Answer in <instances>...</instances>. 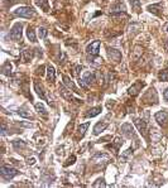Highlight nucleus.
<instances>
[{
	"instance_id": "f257e3e1",
	"label": "nucleus",
	"mask_w": 168,
	"mask_h": 188,
	"mask_svg": "<svg viewBox=\"0 0 168 188\" xmlns=\"http://www.w3.org/2000/svg\"><path fill=\"white\" fill-rule=\"evenodd\" d=\"M13 13H14V15L20 17V18H27V19H30V18L35 17V10L30 7H19Z\"/></svg>"
},
{
	"instance_id": "f03ea898",
	"label": "nucleus",
	"mask_w": 168,
	"mask_h": 188,
	"mask_svg": "<svg viewBox=\"0 0 168 188\" xmlns=\"http://www.w3.org/2000/svg\"><path fill=\"white\" fill-rule=\"evenodd\" d=\"M95 73L91 72V71H86L83 73V76L78 80V85L82 87V88H87L90 85L95 81Z\"/></svg>"
},
{
	"instance_id": "7ed1b4c3",
	"label": "nucleus",
	"mask_w": 168,
	"mask_h": 188,
	"mask_svg": "<svg viewBox=\"0 0 168 188\" xmlns=\"http://www.w3.org/2000/svg\"><path fill=\"white\" fill-rule=\"evenodd\" d=\"M127 12V7H125V4L119 0V1L114 3L113 5L110 8V15L111 17H118V15H121V14H125Z\"/></svg>"
},
{
	"instance_id": "20e7f679",
	"label": "nucleus",
	"mask_w": 168,
	"mask_h": 188,
	"mask_svg": "<svg viewBox=\"0 0 168 188\" xmlns=\"http://www.w3.org/2000/svg\"><path fill=\"white\" fill-rule=\"evenodd\" d=\"M0 173H1L3 178H5L7 181H9V179H12V178L15 177L19 172H18L15 168H13V167H9V166H1V168H0Z\"/></svg>"
},
{
	"instance_id": "39448f33",
	"label": "nucleus",
	"mask_w": 168,
	"mask_h": 188,
	"mask_svg": "<svg viewBox=\"0 0 168 188\" xmlns=\"http://www.w3.org/2000/svg\"><path fill=\"white\" fill-rule=\"evenodd\" d=\"M22 29H23L22 23H15V24L13 25L12 30H10V38L13 40H15V42H19L22 39V34H23Z\"/></svg>"
},
{
	"instance_id": "423d86ee",
	"label": "nucleus",
	"mask_w": 168,
	"mask_h": 188,
	"mask_svg": "<svg viewBox=\"0 0 168 188\" xmlns=\"http://www.w3.org/2000/svg\"><path fill=\"white\" fill-rule=\"evenodd\" d=\"M99 51H100V40L91 42V43L86 47L87 54H91V56H94V57H96V56L99 54Z\"/></svg>"
},
{
	"instance_id": "0eeeda50",
	"label": "nucleus",
	"mask_w": 168,
	"mask_h": 188,
	"mask_svg": "<svg viewBox=\"0 0 168 188\" xmlns=\"http://www.w3.org/2000/svg\"><path fill=\"white\" fill-rule=\"evenodd\" d=\"M154 119L161 126H166L168 124V112L167 111H158L154 115Z\"/></svg>"
},
{
	"instance_id": "6e6552de",
	"label": "nucleus",
	"mask_w": 168,
	"mask_h": 188,
	"mask_svg": "<svg viewBox=\"0 0 168 188\" xmlns=\"http://www.w3.org/2000/svg\"><path fill=\"white\" fill-rule=\"evenodd\" d=\"M121 133H123L124 136H127V138H134L135 136V131H134V128L132 124L129 123H125L121 125Z\"/></svg>"
},
{
	"instance_id": "1a4fd4ad",
	"label": "nucleus",
	"mask_w": 168,
	"mask_h": 188,
	"mask_svg": "<svg viewBox=\"0 0 168 188\" xmlns=\"http://www.w3.org/2000/svg\"><path fill=\"white\" fill-rule=\"evenodd\" d=\"M121 145H123V139H121L120 136H118V138H115L114 143H111V144H109V145H106V148L110 149L114 154H118L119 148L121 147Z\"/></svg>"
},
{
	"instance_id": "9d476101",
	"label": "nucleus",
	"mask_w": 168,
	"mask_h": 188,
	"mask_svg": "<svg viewBox=\"0 0 168 188\" xmlns=\"http://www.w3.org/2000/svg\"><path fill=\"white\" fill-rule=\"evenodd\" d=\"M134 124L135 126L138 128L139 130V133H140L143 136H147V124H146V121H143L142 119H134Z\"/></svg>"
},
{
	"instance_id": "9b49d317",
	"label": "nucleus",
	"mask_w": 168,
	"mask_h": 188,
	"mask_svg": "<svg viewBox=\"0 0 168 188\" xmlns=\"http://www.w3.org/2000/svg\"><path fill=\"white\" fill-rule=\"evenodd\" d=\"M108 56L111 61H114V62H119L121 59V53L120 51L115 49V48H108Z\"/></svg>"
},
{
	"instance_id": "f8f14e48",
	"label": "nucleus",
	"mask_w": 168,
	"mask_h": 188,
	"mask_svg": "<svg viewBox=\"0 0 168 188\" xmlns=\"http://www.w3.org/2000/svg\"><path fill=\"white\" fill-rule=\"evenodd\" d=\"M62 78H63V83H64V86H66V87H68L70 90H72L73 92H76V93L80 92V91H78V88H77V86L73 83V81H72V80L68 76L63 74V77H62Z\"/></svg>"
},
{
	"instance_id": "ddd939ff",
	"label": "nucleus",
	"mask_w": 168,
	"mask_h": 188,
	"mask_svg": "<svg viewBox=\"0 0 168 188\" xmlns=\"http://www.w3.org/2000/svg\"><path fill=\"white\" fill-rule=\"evenodd\" d=\"M142 87H143V83H142V82L134 83L133 86H130V87L128 88V93H129L130 96H137L138 93H139V91L142 90Z\"/></svg>"
},
{
	"instance_id": "4468645a",
	"label": "nucleus",
	"mask_w": 168,
	"mask_h": 188,
	"mask_svg": "<svg viewBox=\"0 0 168 188\" xmlns=\"http://www.w3.org/2000/svg\"><path fill=\"white\" fill-rule=\"evenodd\" d=\"M109 126V121H101V123H97L95 126H94V135H99L101 131H104L106 128Z\"/></svg>"
},
{
	"instance_id": "2eb2a0df",
	"label": "nucleus",
	"mask_w": 168,
	"mask_h": 188,
	"mask_svg": "<svg viewBox=\"0 0 168 188\" xmlns=\"http://www.w3.org/2000/svg\"><path fill=\"white\" fill-rule=\"evenodd\" d=\"M70 88L68 87H64V86H59V92H61V95H62L66 100H68V101H76L75 100V97L72 96V93H71V91H68Z\"/></svg>"
},
{
	"instance_id": "dca6fc26",
	"label": "nucleus",
	"mask_w": 168,
	"mask_h": 188,
	"mask_svg": "<svg viewBox=\"0 0 168 188\" xmlns=\"http://www.w3.org/2000/svg\"><path fill=\"white\" fill-rule=\"evenodd\" d=\"M92 161H94L95 163H106L109 161V157L104 153H96L94 155V158H92Z\"/></svg>"
},
{
	"instance_id": "f3484780",
	"label": "nucleus",
	"mask_w": 168,
	"mask_h": 188,
	"mask_svg": "<svg viewBox=\"0 0 168 188\" xmlns=\"http://www.w3.org/2000/svg\"><path fill=\"white\" fill-rule=\"evenodd\" d=\"M33 49H29V48H24L22 51V56H23V61L24 62H29V61L33 58Z\"/></svg>"
},
{
	"instance_id": "a211bd4d",
	"label": "nucleus",
	"mask_w": 168,
	"mask_h": 188,
	"mask_svg": "<svg viewBox=\"0 0 168 188\" xmlns=\"http://www.w3.org/2000/svg\"><path fill=\"white\" fill-rule=\"evenodd\" d=\"M133 154V148H129V149H127L125 152H123L121 153V155L119 157V161L121 162V163H125L129 159V157Z\"/></svg>"
},
{
	"instance_id": "6ab92c4d",
	"label": "nucleus",
	"mask_w": 168,
	"mask_h": 188,
	"mask_svg": "<svg viewBox=\"0 0 168 188\" xmlns=\"http://www.w3.org/2000/svg\"><path fill=\"white\" fill-rule=\"evenodd\" d=\"M47 78L49 82H54L56 80V69L53 66H48L47 67Z\"/></svg>"
},
{
	"instance_id": "aec40b11",
	"label": "nucleus",
	"mask_w": 168,
	"mask_h": 188,
	"mask_svg": "<svg viewBox=\"0 0 168 188\" xmlns=\"http://www.w3.org/2000/svg\"><path fill=\"white\" fill-rule=\"evenodd\" d=\"M34 90L37 92V95H38L42 100H46V95H44V91H43V87H42V85H39V82H34Z\"/></svg>"
},
{
	"instance_id": "412c9836",
	"label": "nucleus",
	"mask_w": 168,
	"mask_h": 188,
	"mask_svg": "<svg viewBox=\"0 0 168 188\" xmlns=\"http://www.w3.org/2000/svg\"><path fill=\"white\" fill-rule=\"evenodd\" d=\"M101 112V107L100 106H96V107H92V109H90L87 112H86V117H94L96 115H99Z\"/></svg>"
},
{
	"instance_id": "4be33fe9",
	"label": "nucleus",
	"mask_w": 168,
	"mask_h": 188,
	"mask_svg": "<svg viewBox=\"0 0 168 188\" xmlns=\"http://www.w3.org/2000/svg\"><path fill=\"white\" fill-rule=\"evenodd\" d=\"M37 7H39L41 9H43L44 12L49 10V5H48V0H34Z\"/></svg>"
},
{
	"instance_id": "5701e85b",
	"label": "nucleus",
	"mask_w": 168,
	"mask_h": 188,
	"mask_svg": "<svg viewBox=\"0 0 168 188\" xmlns=\"http://www.w3.org/2000/svg\"><path fill=\"white\" fill-rule=\"evenodd\" d=\"M88 126H90V123H85V124H81L80 126H78V129H77V135L80 136V138H82V136L85 135V133H86V130H87Z\"/></svg>"
},
{
	"instance_id": "b1692460",
	"label": "nucleus",
	"mask_w": 168,
	"mask_h": 188,
	"mask_svg": "<svg viewBox=\"0 0 168 188\" xmlns=\"http://www.w3.org/2000/svg\"><path fill=\"white\" fill-rule=\"evenodd\" d=\"M27 37H28V39H29L30 42H37V37H35V32L34 29L32 27H29L27 29Z\"/></svg>"
},
{
	"instance_id": "393cba45",
	"label": "nucleus",
	"mask_w": 168,
	"mask_h": 188,
	"mask_svg": "<svg viewBox=\"0 0 168 188\" xmlns=\"http://www.w3.org/2000/svg\"><path fill=\"white\" fill-rule=\"evenodd\" d=\"M130 5H132V9L135 13H139L140 12V1L139 0H129Z\"/></svg>"
},
{
	"instance_id": "a878e982",
	"label": "nucleus",
	"mask_w": 168,
	"mask_h": 188,
	"mask_svg": "<svg viewBox=\"0 0 168 188\" xmlns=\"http://www.w3.org/2000/svg\"><path fill=\"white\" fill-rule=\"evenodd\" d=\"M1 72H3V74H5V76H10L12 74V64L9 62H7L1 67Z\"/></svg>"
},
{
	"instance_id": "bb28decb",
	"label": "nucleus",
	"mask_w": 168,
	"mask_h": 188,
	"mask_svg": "<svg viewBox=\"0 0 168 188\" xmlns=\"http://www.w3.org/2000/svg\"><path fill=\"white\" fill-rule=\"evenodd\" d=\"M148 10L153 13V14H157L159 15V10H161V4H156V5H149L148 7Z\"/></svg>"
},
{
	"instance_id": "cd10ccee",
	"label": "nucleus",
	"mask_w": 168,
	"mask_h": 188,
	"mask_svg": "<svg viewBox=\"0 0 168 188\" xmlns=\"http://www.w3.org/2000/svg\"><path fill=\"white\" fill-rule=\"evenodd\" d=\"M35 110L38 114H42V115H46V107L44 105L42 104V102H38V104H35Z\"/></svg>"
},
{
	"instance_id": "c85d7f7f",
	"label": "nucleus",
	"mask_w": 168,
	"mask_h": 188,
	"mask_svg": "<svg viewBox=\"0 0 168 188\" xmlns=\"http://www.w3.org/2000/svg\"><path fill=\"white\" fill-rule=\"evenodd\" d=\"M92 186H94V187H106V183H105L104 178H99V179H97Z\"/></svg>"
},
{
	"instance_id": "c756f323",
	"label": "nucleus",
	"mask_w": 168,
	"mask_h": 188,
	"mask_svg": "<svg viewBox=\"0 0 168 188\" xmlns=\"http://www.w3.org/2000/svg\"><path fill=\"white\" fill-rule=\"evenodd\" d=\"M13 145H14V147H15L17 149H19V148H24V147H25V143L23 142V140H14Z\"/></svg>"
},
{
	"instance_id": "7c9ffc66",
	"label": "nucleus",
	"mask_w": 168,
	"mask_h": 188,
	"mask_svg": "<svg viewBox=\"0 0 168 188\" xmlns=\"http://www.w3.org/2000/svg\"><path fill=\"white\" fill-rule=\"evenodd\" d=\"M38 34H39V38L41 39H44L46 37H47V29L46 28H39V30H38Z\"/></svg>"
},
{
	"instance_id": "2f4dec72",
	"label": "nucleus",
	"mask_w": 168,
	"mask_h": 188,
	"mask_svg": "<svg viewBox=\"0 0 168 188\" xmlns=\"http://www.w3.org/2000/svg\"><path fill=\"white\" fill-rule=\"evenodd\" d=\"M159 80L161 81H168V69L162 71V73H159Z\"/></svg>"
},
{
	"instance_id": "473e14b6",
	"label": "nucleus",
	"mask_w": 168,
	"mask_h": 188,
	"mask_svg": "<svg viewBox=\"0 0 168 188\" xmlns=\"http://www.w3.org/2000/svg\"><path fill=\"white\" fill-rule=\"evenodd\" d=\"M18 115L19 116H22V117H27V119H32V116H30V114H28V112H25V111H18Z\"/></svg>"
},
{
	"instance_id": "72a5a7b5",
	"label": "nucleus",
	"mask_w": 168,
	"mask_h": 188,
	"mask_svg": "<svg viewBox=\"0 0 168 188\" xmlns=\"http://www.w3.org/2000/svg\"><path fill=\"white\" fill-rule=\"evenodd\" d=\"M75 161H76V157H75V155H72V157H70L68 159H67V162L66 163H64V166H70V164H73L75 163Z\"/></svg>"
},
{
	"instance_id": "f704fd0d",
	"label": "nucleus",
	"mask_w": 168,
	"mask_h": 188,
	"mask_svg": "<svg viewBox=\"0 0 168 188\" xmlns=\"http://www.w3.org/2000/svg\"><path fill=\"white\" fill-rule=\"evenodd\" d=\"M81 71H82V66H81V64H78V66H76V67H75V74H76V76H78Z\"/></svg>"
},
{
	"instance_id": "c9c22d12",
	"label": "nucleus",
	"mask_w": 168,
	"mask_h": 188,
	"mask_svg": "<svg viewBox=\"0 0 168 188\" xmlns=\"http://www.w3.org/2000/svg\"><path fill=\"white\" fill-rule=\"evenodd\" d=\"M1 135L4 136V135H7V125L3 123V125H1Z\"/></svg>"
},
{
	"instance_id": "e433bc0d",
	"label": "nucleus",
	"mask_w": 168,
	"mask_h": 188,
	"mask_svg": "<svg viewBox=\"0 0 168 188\" xmlns=\"http://www.w3.org/2000/svg\"><path fill=\"white\" fill-rule=\"evenodd\" d=\"M43 69H44V66H41V67L38 68V71H37V73H38V74H41V76H42V74L44 73V71H43Z\"/></svg>"
},
{
	"instance_id": "4c0bfd02",
	"label": "nucleus",
	"mask_w": 168,
	"mask_h": 188,
	"mask_svg": "<svg viewBox=\"0 0 168 188\" xmlns=\"http://www.w3.org/2000/svg\"><path fill=\"white\" fill-rule=\"evenodd\" d=\"M34 163H35V158H29V159H28V164H29V166H33Z\"/></svg>"
},
{
	"instance_id": "58836bf2",
	"label": "nucleus",
	"mask_w": 168,
	"mask_h": 188,
	"mask_svg": "<svg viewBox=\"0 0 168 188\" xmlns=\"http://www.w3.org/2000/svg\"><path fill=\"white\" fill-rule=\"evenodd\" d=\"M4 1H5V3H8V4H10V5H12V4H15V3H18V0H4Z\"/></svg>"
},
{
	"instance_id": "ea45409f",
	"label": "nucleus",
	"mask_w": 168,
	"mask_h": 188,
	"mask_svg": "<svg viewBox=\"0 0 168 188\" xmlns=\"http://www.w3.org/2000/svg\"><path fill=\"white\" fill-rule=\"evenodd\" d=\"M163 96H164V98L168 101V88H166V91H164V93H163Z\"/></svg>"
},
{
	"instance_id": "a19ab883",
	"label": "nucleus",
	"mask_w": 168,
	"mask_h": 188,
	"mask_svg": "<svg viewBox=\"0 0 168 188\" xmlns=\"http://www.w3.org/2000/svg\"><path fill=\"white\" fill-rule=\"evenodd\" d=\"M164 30H166V32H168V24H166V27H164Z\"/></svg>"
}]
</instances>
